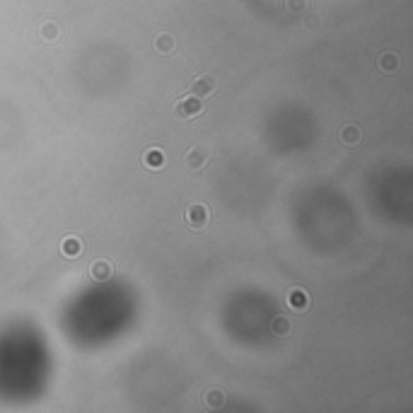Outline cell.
I'll return each instance as SVG.
<instances>
[{
    "mask_svg": "<svg viewBox=\"0 0 413 413\" xmlns=\"http://www.w3.org/2000/svg\"><path fill=\"white\" fill-rule=\"evenodd\" d=\"M174 114L179 116V119H193V116H201L203 114V102H201L199 97H184V99H179L174 106Z\"/></svg>",
    "mask_w": 413,
    "mask_h": 413,
    "instance_id": "6da1fadb",
    "label": "cell"
},
{
    "mask_svg": "<svg viewBox=\"0 0 413 413\" xmlns=\"http://www.w3.org/2000/svg\"><path fill=\"white\" fill-rule=\"evenodd\" d=\"M210 223V213H208V208L203 206V203H193V206L186 210V225H189L191 230H206V225Z\"/></svg>",
    "mask_w": 413,
    "mask_h": 413,
    "instance_id": "7a4b0ae2",
    "label": "cell"
},
{
    "mask_svg": "<svg viewBox=\"0 0 413 413\" xmlns=\"http://www.w3.org/2000/svg\"><path fill=\"white\" fill-rule=\"evenodd\" d=\"M215 89H218V82H215V78H210V75H201V78H196L193 82H191L189 92L193 97L203 99V97H213Z\"/></svg>",
    "mask_w": 413,
    "mask_h": 413,
    "instance_id": "3957f363",
    "label": "cell"
},
{
    "mask_svg": "<svg viewBox=\"0 0 413 413\" xmlns=\"http://www.w3.org/2000/svg\"><path fill=\"white\" fill-rule=\"evenodd\" d=\"M206 165H208V150L206 148H193V150H189V155H186V169H189L191 174L203 172Z\"/></svg>",
    "mask_w": 413,
    "mask_h": 413,
    "instance_id": "277c9868",
    "label": "cell"
},
{
    "mask_svg": "<svg viewBox=\"0 0 413 413\" xmlns=\"http://www.w3.org/2000/svg\"><path fill=\"white\" fill-rule=\"evenodd\" d=\"M288 304H290V310H295V312H304V310H307V304H310V300H307V293H304V290H300V288L290 290V295H288Z\"/></svg>",
    "mask_w": 413,
    "mask_h": 413,
    "instance_id": "5b68a950",
    "label": "cell"
},
{
    "mask_svg": "<svg viewBox=\"0 0 413 413\" xmlns=\"http://www.w3.org/2000/svg\"><path fill=\"white\" fill-rule=\"evenodd\" d=\"M80 249H82V244H80L78 237H65L63 242H61V252H63V256H68V259L80 256Z\"/></svg>",
    "mask_w": 413,
    "mask_h": 413,
    "instance_id": "8992f818",
    "label": "cell"
},
{
    "mask_svg": "<svg viewBox=\"0 0 413 413\" xmlns=\"http://www.w3.org/2000/svg\"><path fill=\"white\" fill-rule=\"evenodd\" d=\"M89 273H92V278L95 280H106L109 276H112V263L109 261H95L92 263V268H89Z\"/></svg>",
    "mask_w": 413,
    "mask_h": 413,
    "instance_id": "52a82bcc",
    "label": "cell"
},
{
    "mask_svg": "<svg viewBox=\"0 0 413 413\" xmlns=\"http://www.w3.org/2000/svg\"><path fill=\"white\" fill-rule=\"evenodd\" d=\"M145 167H150V169L165 167V152L157 150V148L148 150V152H145Z\"/></svg>",
    "mask_w": 413,
    "mask_h": 413,
    "instance_id": "ba28073f",
    "label": "cell"
},
{
    "mask_svg": "<svg viewBox=\"0 0 413 413\" xmlns=\"http://www.w3.org/2000/svg\"><path fill=\"white\" fill-rule=\"evenodd\" d=\"M155 48H157V51H162V53L167 56V53H172V51H174V39H172L169 34H159L157 39H155Z\"/></svg>",
    "mask_w": 413,
    "mask_h": 413,
    "instance_id": "9c48e42d",
    "label": "cell"
},
{
    "mask_svg": "<svg viewBox=\"0 0 413 413\" xmlns=\"http://www.w3.org/2000/svg\"><path fill=\"white\" fill-rule=\"evenodd\" d=\"M357 140H360V131H357L355 126H346L341 131V143L346 145H355Z\"/></svg>",
    "mask_w": 413,
    "mask_h": 413,
    "instance_id": "30bf717a",
    "label": "cell"
},
{
    "mask_svg": "<svg viewBox=\"0 0 413 413\" xmlns=\"http://www.w3.org/2000/svg\"><path fill=\"white\" fill-rule=\"evenodd\" d=\"M58 34H61V29H58L56 22H46L44 27H41V39L44 41H56Z\"/></svg>",
    "mask_w": 413,
    "mask_h": 413,
    "instance_id": "8fae6325",
    "label": "cell"
},
{
    "mask_svg": "<svg viewBox=\"0 0 413 413\" xmlns=\"http://www.w3.org/2000/svg\"><path fill=\"white\" fill-rule=\"evenodd\" d=\"M271 329H273V334L285 336V334H290V321H288L285 317H278V319H273V324H271Z\"/></svg>",
    "mask_w": 413,
    "mask_h": 413,
    "instance_id": "7c38bea8",
    "label": "cell"
},
{
    "mask_svg": "<svg viewBox=\"0 0 413 413\" xmlns=\"http://www.w3.org/2000/svg\"><path fill=\"white\" fill-rule=\"evenodd\" d=\"M397 65H399V61H397V56H391V53H384V56H382V61H380V68H382L384 73L394 70Z\"/></svg>",
    "mask_w": 413,
    "mask_h": 413,
    "instance_id": "4fadbf2b",
    "label": "cell"
},
{
    "mask_svg": "<svg viewBox=\"0 0 413 413\" xmlns=\"http://www.w3.org/2000/svg\"><path fill=\"white\" fill-rule=\"evenodd\" d=\"M206 401H208L210 406H220V404L225 401V397L220 394V391H208V394H206Z\"/></svg>",
    "mask_w": 413,
    "mask_h": 413,
    "instance_id": "5bb4252c",
    "label": "cell"
},
{
    "mask_svg": "<svg viewBox=\"0 0 413 413\" xmlns=\"http://www.w3.org/2000/svg\"><path fill=\"white\" fill-rule=\"evenodd\" d=\"M304 5H307V0H290V3H288V8L293 10V12L295 10H304Z\"/></svg>",
    "mask_w": 413,
    "mask_h": 413,
    "instance_id": "9a60e30c",
    "label": "cell"
},
{
    "mask_svg": "<svg viewBox=\"0 0 413 413\" xmlns=\"http://www.w3.org/2000/svg\"><path fill=\"white\" fill-rule=\"evenodd\" d=\"M314 27H319V20L310 17V20H307V29H314Z\"/></svg>",
    "mask_w": 413,
    "mask_h": 413,
    "instance_id": "2e32d148",
    "label": "cell"
}]
</instances>
